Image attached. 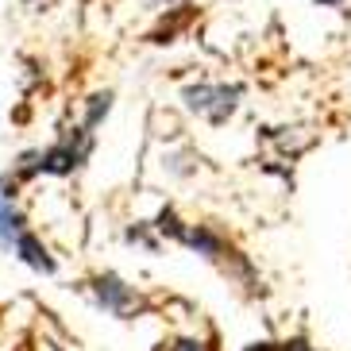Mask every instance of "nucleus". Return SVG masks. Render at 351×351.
Listing matches in <instances>:
<instances>
[{"label":"nucleus","instance_id":"39448f33","mask_svg":"<svg viewBox=\"0 0 351 351\" xmlns=\"http://www.w3.org/2000/svg\"><path fill=\"white\" fill-rule=\"evenodd\" d=\"M108 108H112V93H97L93 104H89V116H85V128L93 132V128L101 124V116H108Z\"/></svg>","mask_w":351,"mask_h":351},{"label":"nucleus","instance_id":"f257e3e1","mask_svg":"<svg viewBox=\"0 0 351 351\" xmlns=\"http://www.w3.org/2000/svg\"><path fill=\"white\" fill-rule=\"evenodd\" d=\"M186 104L193 108V112H201L208 120V124H224L228 116L236 112L239 104V89L232 85H193V89H186Z\"/></svg>","mask_w":351,"mask_h":351},{"label":"nucleus","instance_id":"7ed1b4c3","mask_svg":"<svg viewBox=\"0 0 351 351\" xmlns=\"http://www.w3.org/2000/svg\"><path fill=\"white\" fill-rule=\"evenodd\" d=\"M12 251H16V255H20L23 263H27V267L43 270V274H54V258L47 255V247H43V243L32 236V232H27V228H23L20 236H16V243H12Z\"/></svg>","mask_w":351,"mask_h":351},{"label":"nucleus","instance_id":"423d86ee","mask_svg":"<svg viewBox=\"0 0 351 351\" xmlns=\"http://www.w3.org/2000/svg\"><path fill=\"white\" fill-rule=\"evenodd\" d=\"M174 351H205V348H201V343H193V340H182Z\"/></svg>","mask_w":351,"mask_h":351},{"label":"nucleus","instance_id":"6e6552de","mask_svg":"<svg viewBox=\"0 0 351 351\" xmlns=\"http://www.w3.org/2000/svg\"><path fill=\"white\" fill-rule=\"evenodd\" d=\"M317 4H324V8H336V4H340V0H317Z\"/></svg>","mask_w":351,"mask_h":351},{"label":"nucleus","instance_id":"f03ea898","mask_svg":"<svg viewBox=\"0 0 351 351\" xmlns=\"http://www.w3.org/2000/svg\"><path fill=\"white\" fill-rule=\"evenodd\" d=\"M93 289H97V301H101L108 313H116V317H128V313H132V301H135V298H132V289L116 278V274H104V278H97Z\"/></svg>","mask_w":351,"mask_h":351},{"label":"nucleus","instance_id":"0eeeda50","mask_svg":"<svg viewBox=\"0 0 351 351\" xmlns=\"http://www.w3.org/2000/svg\"><path fill=\"white\" fill-rule=\"evenodd\" d=\"M251 351H289V348H278V343H258V348H251Z\"/></svg>","mask_w":351,"mask_h":351},{"label":"nucleus","instance_id":"20e7f679","mask_svg":"<svg viewBox=\"0 0 351 351\" xmlns=\"http://www.w3.org/2000/svg\"><path fill=\"white\" fill-rule=\"evenodd\" d=\"M20 232H23V217H20V208L8 201V193H4L0 197V247H12Z\"/></svg>","mask_w":351,"mask_h":351}]
</instances>
